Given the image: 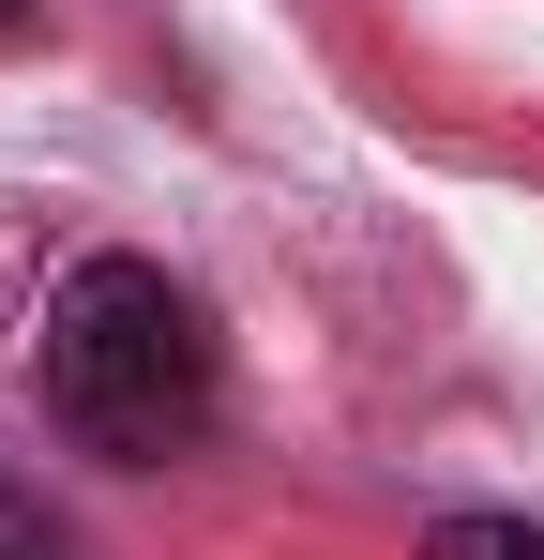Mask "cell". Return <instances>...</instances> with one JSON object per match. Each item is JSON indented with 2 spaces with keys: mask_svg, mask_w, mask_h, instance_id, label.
<instances>
[{
  "mask_svg": "<svg viewBox=\"0 0 544 560\" xmlns=\"http://www.w3.org/2000/svg\"><path fill=\"white\" fill-rule=\"evenodd\" d=\"M31 394H46V424L106 469H167L212 440V409H227V364H212V318H197V288L152 273V258H76V273L46 288V318H31Z\"/></svg>",
  "mask_w": 544,
  "mask_h": 560,
  "instance_id": "6da1fadb",
  "label": "cell"
},
{
  "mask_svg": "<svg viewBox=\"0 0 544 560\" xmlns=\"http://www.w3.org/2000/svg\"><path fill=\"white\" fill-rule=\"evenodd\" d=\"M31 15H46V0H0V46H15V31H31Z\"/></svg>",
  "mask_w": 544,
  "mask_h": 560,
  "instance_id": "277c9868",
  "label": "cell"
},
{
  "mask_svg": "<svg viewBox=\"0 0 544 560\" xmlns=\"http://www.w3.org/2000/svg\"><path fill=\"white\" fill-rule=\"evenodd\" d=\"M424 560H544V530H530V515H439Z\"/></svg>",
  "mask_w": 544,
  "mask_h": 560,
  "instance_id": "7a4b0ae2",
  "label": "cell"
},
{
  "mask_svg": "<svg viewBox=\"0 0 544 560\" xmlns=\"http://www.w3.org/2000/svg\"><path fill=\"white\" fill-rule=\"evenodd\" d=\"M0 560H76V530H61L31 485H0Z\"/></svg>",
  "mask_w": 544,
  "mask_h": 560,
  "instance_id": "3957f363",
  "label": "cell"
}]
</instances>
